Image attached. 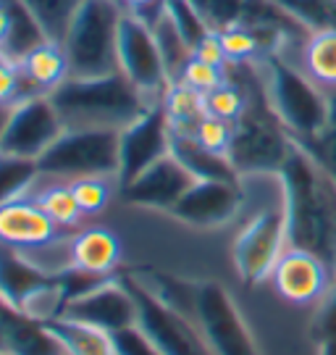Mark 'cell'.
I'll list each match as a JSON object with an SVG mask.
<instances>
[{
  "mask_svg": "<svg viewBox=\"0 0 336 355\" xmlns=\"http://www.w3.org/2000/svg\"><path fill=\"white\" fill-rule=\"evenodd\" d=\"M0 355H8V353H0Z\"/></svg>",
  "mask_w": 336,
  "mask_h": 355,
  "instance_id": "42",
  "label": "cell"
},
{
  "mask_svg": "<svg viewBox=\"0 0 336 355\" xmlns=\"http://www.w3.org/2000/svg\"><path fill=\"white\" fill-rule=\"evenodd\" d=\"M195 182L197 179L184 168V164L168 153L158 164L145 168L134 182H129L126 187H121V195H124V200L129 205L171 214L174 205L184 198V192Z\"/></svg>",
  "mask_w": 336,
  "mask_h": 355,
  "instance_id": "17",
  "label": "cell"
},
{
  "mask_svg": "<svg viewBox=\"0 0 336 355\" xmlns=\"http://www.w3.org/2000/svg\"><path fill=\"white\" fill-rule=\"evenodd\" d=\"M231 129L234 124H229L224 119H215V116H205L202 121L195 129V140L200 145H205L208 150L218 153V155H226L229 158V145H231Z\"/></svg>",
  "mask_w": 336,
  "mask_h": 355,
  "instance_id": "34",
  "label": "cell"
},
{
  "mask_svg": "<svg viewBox=\"0 0 336 355\" xmlns=\"http://www.w3.org/2000/svg\"><path fill=\"white\" fill-rule=\"evenodd\" d=\"M66 129H121L148 111L150 103L121 71L92 79L69 76L50 92Z\"/></svg>",
  "mask_w": 336,
  "mask_h": 355,
  "instance_id": "3",
  "label": "cell"
},
{
  "mask_svg": "<svg viewBox=\"0 0 336 355\" xmlns=\"http://www.w3.org/2000/svg\"><path fill=\"white\" fill-rule=\"evenodd\" d=\"M111 337H113L116 355H163L161 350L152 345V340H150L148 334L139 329L137 324L113 331Z\"/></svg>",
  "mask_w": 336,
  "mask_h": 355,
  "instance_id": "35",
  "label": "cell"
},
{
  "mask_svg": "<svg viewBox=\"0 0 336 355\" xmlns=\"http://www.w3.org/2000/svg\"><path fill=\"white\" fill-rule=\"evenodd\" d=\"M39 177H42V171H39L37 161L0 153V208L26 198V192L35 187Z\"/></svg>",
  "mask_w": 336,
  "mask_h": 355,
  "instance_id": "26",
  "label": "cell"
},
{
  "mask_svg": "<svg viewBox=\"0 0 336 355\" xmlns=\"http://www.w3.org/2000/svg\"><path fill=\"white\" fill-rule=\"evenodd\" d=\"M258 71L265 101L292 140L305 148L315 145L331 121V92L318 87L289 55L258 61Z\"/></svg>",
  "mask_w": 336,
  "mask_h": 355,
  "instance_id": "2",
  "label": "cell"
},
{
  "mask_svg": "<svg viewBox=\"0 0 336 355\" xmlns=\"http://www.w3.org/2000/svg\"><path fill=\"white\" fill-rule=\"evenodd\" d=\"M61 316L113 334L124 327L137 324V305H134L132 292L126 290V284L121 282V274H116L98 284L95 290H89L87 295L71 300L61 311Z\"/></svg>",
  "mask_w": 336,
  "mask_h": 355,
  "instance_id": "16",
  "label": "cell"
},
{
  "mask_svg": "<svg viewBox=\"0 0 336 355\" xmlns=\"http://www.w3.org/2000/svg\"><path fill=\"white\" fill-rule=\"evenodd\" d=\"M26 95L24 79L19 74V66L0 58V105L3 108H13L16 103H21Z\"/></svg>",
  "mask_w": 336,
  "mask_h": 355,
  "instance_id": "36",
  "label": "cell"
},
{
  "mask_svg": "<svg viewBox=\"0 0 336 355\" xmlns=\"http://www.w3.org/2000/svg\"><path fill=\"white\" fill-rule=\"evenodd\" d=\"M124 13L118 0L82 3L63 40L69 76L92 79L118 71V26Z\"/></svg>",
  "mask_w": 336,
  "mask_h": 355,
  "instance_id": "5",
  "label": "cell"
},
{
  "mask_svg": "<svg viewBox=\"0 0 336 355\" xmlns=\"http://www.w3.org/2000/svg\"><path fill=\"white\" fill-rule=\"evenodd\" d=\"M289 58H294L318 87L336 92V26L308 32Z\"/></svg>",
  "mask_w": 336,
  "mask_h": 355,
  "instance_id": "22",
  "label": "cell"
},
{
  "mask_svg": "<svg viewBox=\"0 0 336 355\" xmlns=\"http://www.w3.org/2000/svg\"><path fill=\"white\" fill-rule=\"evenodd\" d=\"M21 3L37 19L45 37L63 45V40L69 35V26H71L76 11L82 8L85 0H21Z\"/></svg>",
  "mask_w": 336,
  "mask_h": 355,
  "instance_id": "27",
  "label": "cell"
},
{
  "mask_svg": "<svg viewBox=\"0 0 336 355\" xmlns=\"http://www.w3.org/2000/svg\"><path fill=\"white\" fill-rule=\"evenodd\" d=\"M271 284L281 300L292 305H318L334 282V271L321 255L289 245L271 271Z\"/></svg>",
  "mask_w": 336,
  "mask_h": 355,
  "instance_id": "15",
  "label": "cell"
},
{
  "mask_svg": "<svg viewBox=\"0 0 336 355\" xmlns=\"http://www.w3.org/2000/svg\"><path fill=\"white\" fill-rule=\"evenodd\" d=\"M318 355H336V337L318 340Z\"/></svg>",
  "mask_w": 336,
  "mask_h": 355,
  "instance_id": "39",
  "label": "cell"
},
{
  "mask_svg": "<svg viewBox=\"0 0 336 355\" xmlns=\"http://www.w3.org/2000/svg\"><path fill=\"white\" fill-rule=\"evenodd\" d=\"M152 35H155V42H158V48H161V55H163V61H166V69H168L171 82H179V76L184 74L187 64L195 58L192 45L184 40V35L176 29V24L166 13L152 24Z\"/></svg>",
  "mask_w": 336,
  "mask_h": 355,
  "instance_id": "28",
  "label": "cell"
},
{
  "mask_svg": "<svg viewBox=\"0 0 336 355\" xmlns=\"http://www.w3.org/2000/svg\"><path fill=\"white\" fill-rule=\"evenodd\" d=\"M19 74L24 79L26 95H50L69 79V61L61 42H42L19 61Z\"/></svg>",
  "mask_w": 336,
  "mask_h": 355,
  "instance_id": "21",
  "label": "cell"
},
{
  "mask_svg": "<svg viewBox=\"0 0 336 355\" xmlns=\"http://www.w3.org/2000/svg\"><path fill=\"white\" fill-rule=\"evenodd\" d=\"M69 187L85 216L100 214L111 200V177H82L69 182Z\"/></svg>",
  "mask_w": 336,
  "mask_h": 355,
  "instance_id": "32",
  "label": "cell"
},
{
  "mask_svg": "<svg viewBox=\"0 0 336 355\" xmlns=\"http://www.w3.org/2000/svg\"><path fill=\"white\" fill-rule=\"evenodd\" d=\"M0 334L8 355H66L45 321L26 316L0 297Z\"/></svg>",
  "mask_w": 336,
  "mask_h": 355,
  "instance_id": "19",
  "label": "cell"
},
{
  "mask_svg": "<svg viewBox=\"0 0 336 355\" xmlns=\"http://www.w3.org/2000/svg\"><path fill=\"white\" fill-rule=\"evenodd\" d=\"M121 263V242L105 227H89L76 232L69 240V266L98 274V277H113L118 274Z\"/></svg>",
  "mask_w": 336,
  "mask_h": 355,
  "instance_id": "20",
  "label": "cell"
},
{
  "mask_svg": "<svg viewBox=\"0 0 336 355\" xmlns=\"http://www.w3.org/2000/svg\"><path fill=\"white\" fill-rule=\"evenodd\" d=\"M0 297L26 316L48 321L63 311L61 271L39 266L24 250L0 242Z\"/></svg>",
  "mask_w": 336,
  "mask_h": 355,
  "instance_id": "8",
  "label": "cell"
},
{
  "mask_svg": "<svg viewBox=\"0 0 336 355\" xmlns=\"http://www.w3.org/2000/svg\"><path fill=\"white\" fill-rule=\"evenodd\" d=\"M284 13H289L302 29L336 26V0H271Z\"/></svg>",
  "mask_w": 336,
  "mask_h": 355,
  "instance_id": "31",
  "label": "cell"
},
{
  "mask_svg": "<svg viewBox=\"0 0 336 355\" xmlns=\"http://www.w3.org/2000/svg\"><path fill=\"white\" fill-rule=\"evenodd\" d=\"M35 203L53 218V224L58 229L76 227V224L85 218L82 208L76 205V198H74V192H71V187H69V182H63V179H58L55 184L45 187V190L35 198Z\"/></svg>",
  "mask_w": 336,
  "mask_h": 355,
  "instance_id": "29",
  "label": "cell"
},
{
  "mask_svg": "<svg viewBox=\"0 0 336 355\" xmlns=\"http://www.w3.org/2000/svg\"><path fill=\"white\" fill-rule=\"evenodd\" d=\"M308 150L326 166V171L336 182V92H331V121H328V129L324 132V137L315 145H310Z\"/></svg>",
  "mask_w": 336,
  "mask_h": 355,
  "instance_id": "37",
  "label": "cell"
},
{
  "mask_svg": "<svg viewBox=\"0 0 336 355\" xmlns=\"http://www.w3.org/2000/svg\"><path fill=\"white\" fill-rule=\"evenodd\" d=\"M118 129H66L39 158L42 177L74 182L82 177L118 179Z\"/></svg>",
  "mask_w": 336,
  "mask_h": 355,
  "instance_id": "6",
  "label": "cell"
},
{
  "mask_svg": "<svg viewBox=\"0 0 336 355\" xmlns=\"http://www.w3.org/2000/svg\"><path fill=\"white\" fill-rule=\"evenodd\" d=\"M8 114H11V108H3V105H0V140H3V132H6V121H8Z\"/></svg>",
  "mask_w": 336,
  "mask_h": 355,
  "instance_id": "40",
  "label": "cell"
},
{
  "mask_svg": "<svg viewBox=\"0 0 336 355\" xmlns=\"http://www.w3.org/2000/svg\"><path fill=\"white\" fill-rule=\"evenodd\" d=\"M171 155L179 158V161L184 164V168H187L195 179L242 182L226 155H218V153L208 150V148L200 145L192 135H179V132H174V137H171Z\"/></svg>",
  "mask_w": 336,
  "mask_h": 355,
  "instance_id": "23",
  "label": "cell"
},
{
  "mask_svg": "<svg viewBox=\"0 0 336 355\" xmlns=\"http://www.w3.org/2000/svg\"><path fill=\"white\" fill-rule=\"evenodd\" d=\"M289 245L321 255L336 277V182L305 145L294 142L278 171Z\"/></svg>",
  "mask_w": 336,
  "mask_h": 355,
  "instance_id": "1",
  "label": "cell"
},
{
  "mask_svg": "<svg viewBox=\"0 0 336 355\" xmlns=\"http://www.w3.org/2000/svg\"><path fill=\"white\" fill-rule=\"evenodd\" d=\"M166 16L176 24V29L184 35L192 51H197L200 42L208 40L215 32L195 0H166Z\"/></svg>",
  "mask_w": 336,
  "mask_h": 355,
  "instance_id": "30",
  "label": "cell"
},
{
  "mask_svg": "<svg viewBox=\"0 0 336 355\" xmlns=\"http://www.w3.org/2000/svg\"><path fill=\"white\" fill-rule=\"evenodd\" d=\"M118 71L148 98L150 103H163L168 87L174 85L161 48L155 42L152 26L124 13L118 26Z\"/></svg>",
  "mask_w": 336,
  "mask_h": 355,
  "instance_id": "11",
  "label": "cell"
},
{
  "mask_svg": "<svg viewBox=\"0 0 336 355\" xmlns=\"http://www.w3.org/2000/svg\"><path fill=\"white\" fill-rule=\"evenodd\" d=\"M245 208V184L221 179H197L174 205L176 221L195 229H221Z\"/></svg>",
  "mask_w": 336,
  "mask_h": 355,
  "instance_id": "14",
  "label": "cell"
},
{
  "mask_svg": "<svg viewBox=\"0 0 336 355\" xmlns=\"http://www.w3.org/2000/svg\"><path fill=\"white\" fill-rule=\"evenodd\" d=\"M58 240V227L29 198L13 200L0 208V242L16 250L48 248Z\"/></svg>",
  "mask_w": 336,
  "mask_h": 355,
  "instance_id": "18",
  "label": "cell"
},
{
  "mask_svg": "<svg viewBox=\"0 0 336 355\" xmlns=\"http://www.w3.org/2000/svg\"><path fill=\"white\" fill-rule=\"evenodd\" d=\"M163 105H166V114L171 119V127L179 135H195L197 124L208 116L205 114V95L182 85V82H174L168 87Z\"/></svg>",
  "mask_w": 336,
  "mask_h": 355,
  "instance_id": "25",
  "label": "cell"
},
{
  "mask_svg": "<svg viewBox=\"0 0 336 355\" xmlns=\"http://www.w3.org/2000/svg\"><path fill=\"white\" fill-rule=\"evenodd\" d=\"M292 148H294V140L271 111L263 92L258 64H252L247 79V105L231 129L229 161L239 179L268 177L281 171Z\"/></svg>",
  "mask_w": 336,
  "mask_h": 355,
  "instance_id": "4",
  "label": "cell"
},
{
  "mask_svg": "<svg viewBox=\"0 0 336 355\" xmlns=\"http://www.w3.org/2000/svg\"><path fill=\"white\" fill-rule=\"evenodd\" d=\"M289 248V224L284 195L260 205L249 216L231 242V261L245 284H260L271 279L278 258Z\"/></svg>",
  "mask_w": 336,
  "mask_h": 355,
  "instance_id": "7",
  "label": "cell"
},
{
  "mask_svg": "<svg viewBox=\"0 0 336 355\" xmlns=\"http://www.w3.org/2000/svg\"><path fill=\"white\" fill-rule=\"evenodd\" d=\"M63 132H66V124L58 108L50 101V95H32L11 108L3 140H0V153L39 161Z\"/></svg>",
  "mask_w": 336,
  "mask_h": 355,
  "instance_id": "12",
  "label": "cell"
},
{
  "mask_svg": "<svg viewBox=\"0 0 336 355\" xmlns=\"http://www.w3.org/2000/svg\"><path fill=\"white\" fill-rule=\"evenodd\" d=\"M121 282L132 292L134 305H137V327L148 334L163 355H215L211 345L205 343L195 318L166 305L132 271L121 274Z\"/></svg>",
  "mask_w": 336,
  "mask_h": 355,
  "instance_id": "10",
  "label": "cell"
},
{
  "mask_svg": "<svg viewBox=\"0 0 336 355\" xmlns=\"http://www.w3.org/2000/svg\"><path fill=\"white\" fill-rule=\"evenodd\" d=\"M45 327L55 337V343L63 347L66 355H116L111 334L95 329L89 324H82V321L66 316H55L48 318Z\"/></svg>",
  "mask_w": 336,
  "mask_h": 355,
  "instance_id": "24",
  "label": "cell"
},
{
  "mask_svg": "<svg viewBox=\"0 0 336 355\" xmlns=\"http://www.w3.org/2000/svg\"><path fill=\"white\" fill-rule=\"evenodd\" d=\"M171 137H174V127L166 114V105L163 103L150 105L145 114L134 119L118 135V179L116 182L126 187L145 168L166 158L171 153Z\"/></svg>",
  "mask_w": 336,
  "mask_h": 355,
  "instance_id": "13",
  "label": "cell"
},
{
  "mask_svg": "<svg viewBox=\"0 0 336 355\" xmlns=\"http://www.w3.org/2000/svg\"><path fill=\"white\" fill-rule=\"evenodd\" d=\"M179 82L205 95V92H211V89H215L218 85L226 82V66L208 64L202 58H192L187 69H184V74L179 76Z\"/></svg>",
  "mask_w": 336,
  "mask_h": 355,
  "instance_id": "33",
  "label": "cell"
},
{
  "mask_svg": "<svg viewBox=\"0 0 336 355\" xmlns=\"http://www.w3.org/2000/svg\"><path fill=\"white\" fill-rule=\"evenodd\" d=\"M0 353H6V350H3V334H0Z\"/></svg>",
  "mask_w": 336,
  "mask_h": 355,
  "instance_id": "41",
  "label": "cell"
},
{
  "mask_svg": "<svg viewBox=\"0 0 336 355\" xmlns=\"http://www.w3.org/2000/svg\"><path fill=\"white\" fill-rule=\"evenodd\" d=\"M195 324L215 355H260V345L242 316L237 300L221 282L200 279L195 292Z\"/></svg>",
  "mask_w": 336,
  "mask_h": 355,
  "instance_id": "9",
  "label": "cell"
},
{
  "mask_svg": "<svg viewBox=\"0 0 336 355\" xmlns=\"http://www.w3.org/2000/svg\"><path fill=\"white\" fill-rule=\"evenodd\" d=\"M118 3L129 16H134L148 26H152L166 13V0H118Z\"/></svg>",
  "mask_w": 336,
  "mask_h": 355,
  "instance_id": "38",
  "label": "cell"
}]
</instances>
